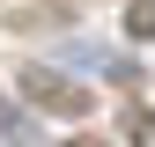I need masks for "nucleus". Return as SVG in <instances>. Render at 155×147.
I'll use <instances>...</instances> for the list:
<instances>
[{
  "label": "nucleus",
  "mask_w": 155,
  "mask_h": 147,
  "mask_svg": "<svg viewBox=\"0 0 155 147\" xmlns=\"http://www.w3.org/2000/svg\"><path fill=\"white\" fill-rule=\"evenodd\" d=\"M15 88H22V103L52 110V118H96V88L74 81V74H59V66H45V59H30L15 74Z\"/></svg>",
  "instance_id": "obj_1"
},
{
  "label": "nucleus",
  "mask_w": 155,
  "mask_h": 147,
  "mask_svg": "<svg viewBox=\"0 0 155 147\" xmlns=\"http://www.w3.org/2000/svg\"><path fill=\"white\" fill-rule=\"evenodd\" d=\"M126 37L133 44H155V0H133L126 8Z\"/></svg>",
  "instance_id": "obj_2"
},
{
  "label": "nucleus",
  "mask_w": 155,
  "mask_h": 147,
  "mask_svg": "<svg viewBox=\"0 0 155 147\" xmlns=\"http://www.w3.org/2000/svg\"><path fill=\"white\" fill-rule=\"evenodd\" d=\"M126 140L133 147H155V110H126Z\"/></svg>",
  "instance_id": "obj_3"
},
{
  "label": "nucleus",
  "mask_w": 155,
  "mask_h": 147,
  "mask_svg": "<svg viewBox=\"0 0 155 147\" xmlns=\"http://www.w3.org/2000/svg\"><path fill=\"white\" fill-rule=\"evenodd\" d=\"M0 140H22V118H15L8 103H0Z\"/></svg>",
  "instance_id": "obj_4"
},
{
  "label": "nucleus",
  "mask_w": 155,
  "mask_h": 147,
  "mask_svg": "<svg viewBox=\"0 0 155 147\" xmlns=\"http://www.w3.org/2000/svg\"><path fill=\"white\" fill-rule=\"evenodd\" d=\"M59 147H111L104 133H74V140H59Z\"/></svg>",
  "instance_id": "obj_5"
}]
</instances>
